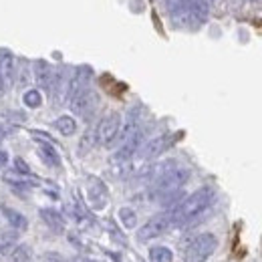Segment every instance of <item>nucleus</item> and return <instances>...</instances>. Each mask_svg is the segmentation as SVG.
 <instances>
[{
	"mask_svg": "<svg viewBox=\"0 0 262 262\" xmlns=\"http://www.w3.org/2000/svg\"><path fill=\"white\" fill-rule=\"evenodd\" d=\"M214 198H216L214 188H210V186H204V188L196 190L194 194H190L186 200H182L180 206H176L171 210L173 224H186V222L196 220L198 216H202L214 204Z\"/></svg>",
	"mask_w": 262,
	"mask_h": 262,
	"instance_id": "obj_1",
	"label": "nucleus"
},
{
	"mask_svg": "<svg viewBox=\"0 0 262 262\" xmlns=\"http://www.w3.org/2000/svg\"><path fill=\"white\" fill-rule=\"evenodd\" d=\"M190 180V169L188 167H173V169H167L165 173H162L158 178V182L154 184L151 188V196L156 200H167V198H173L182 186Z\"/></svg>",
	"mask_w": 262,
	"mask_h": 262,
	"instance_id": "obj_2",
	"label": "nucleus"
},
{
	"mask_svg": "<svg viewBox=\"0 0 262 262\" xmlns=\"http://www.w3.org/2000/svg\"><path fill=\"white\" fill-rule=\"evenodd\" d=\"M218 248V238L212 232L200 234L194 240L188 242L184 250V262H208V258L216 252Z\"/></svg>",
	"mask_w": 262,
	"mask_h": 262,
	"instance_id": "obj_3",
	"label": "nucleus"
},
{
	"mask_svg": "<svg viewBox=\"0 0 262 262\" xmlns=\"http://www.w3.org/2000/svg\"><path fill=\"white\" fill-rule=\"evenodd\" d=\"M171 226H173V214H171V212L158 214V216L149 218L141 228L137 230V240H139V242H149V240H154V238H160V236H164Z\"/></svg>",
	"mask_w": 262,
	"mask_h": 262,
	"instance_id": "obj_4",
	"label": "nucleus"
},
{
	"mask_svg": "<svg viewBox=\"0 0 262 262\" xmlns=\"http://www.w3.org/2000/svg\"><path fill=\"white\" fill-rule=\"evenodd\" d=\"M119 129H121V115H119L117 111L107 113V115L99 121L97 129H95V133H97V143L105 145V147L113 145V143L117 141Z\"/></svg>",
	"mask_w": 262,
	"mask_h": 262,
	"instance_id": "obj_5",
	"label": "nucleus"
},
{
	"mask_svg": "<svg viewBox=\"0 0 262 262\" xmlns=\"http://www.w3.org/2000/svg\"><path fill=\"white\" fill-rule=\"evenodd\" d=\"M69 105H71V111H73L75 115H79V117H89V115L97 109L99 97L93 89H89V87H87L85 91L77 93L75 97L71 99V101H69Z\"/></svg>",
	"mask_w": 262,
	"mask_h": 262,
	"instance_id": "obj_6",
	"label": "nucleus"
},
{
	"mask_svg": "<svg viewBox=\"0 0 262 262\" xmlns=\"http://www.w3.org/2000/svg\"><path fill=\"white\" fill-rule=\"evenodd\" d=\"M87 202L93 210H103L109 202V194H107L105 184L95 176H91L87 180Z\"/></svg>",
	"mask_w": 262,
	"mask_h": 262,
	"instance_id": "obj_7",
	"label": "nucleus"
},
{
	"mask_svg": "<svg viewBox=\"0 0 262 262\" xmlns=\"http://www.w3.org/2000/svg\"><path fill=\"white\" fill-rule=\"evenodd\" d=\"M34 79H36L40 89L53 93V87H55V81H57V73L47 61H36L34 63Z\"/></svg>",
	"mask_w": 262,
	"mask_h": 262,
	"instance_id": "obj_8",
	"label": "nucleus"
},
{
	"mask_svg": "<svg viewBox=\"0 0 262 262\" xmlns=\"http://www.w3.org/2000/svg\"><path fill=\"white\" fill-rule=\"evenodd\" d=\"M91 75H93L91 67H79V69L75 71L73 79L69 81V89H67V97H69V101L75 97L77 93H81V91H85V89L89 87Z\"/></svg>",
	"mask_w": 262,
	"mask_h": 262,
	"instance_id": "obj_9",
	"label": "nucleus"
},
{
	"mask_svg": "<svg viewBox=\"0 0 262 262\" xmlns=\"http://www.w3.org/2000/svg\"><path fill=\"white\" fill-rule=\"evenodd\" d=\"M171 135L169 133H165V135H158V137H154V139H149L143 147H141V158L143 160H154V158H158V156H162L165 149L171 145Z\"/></svg>",
	"mask_w": 262,
	"mask_h": 262,
	"instance_id": "obj_10",
	"label": "nucleus"
},
{
	"mask_svg": "<svg viewBox=\"0 0 262 262\" xmlns=\"http://www.w3.org/2000/svg\"><path fill=\"white\" fill-rule=\"evenodd\" d=\"M14 75H16V61H14V55L10 51H0V77L4 81V85H12L14 81Z\"/></svg>",
	"mask_w": 262,
	"mask_h": 262,
	"instance_id": "obj_11",
	"label": "nucleus"
},
{
	"mask_svg": "<svg viewBox=\"0 0 262 262\" xmlns=\"http://www.w3.org/2000/svg\"><path fill=\"white\" fill-rule=\"evenodd\" d=\"M38 216H40V220L49 226V228L53 230V232H65V218L57 212V210H53V208H40L38 210Z\"/></svg>",
	"mask_w": 262,
	"mask_h": 262,
	"instance_id": "obj_12",
	"label": "nucleus"
},
{
	"mask_svg": "<svg viewBox=\"0 0 262 262\" xmlns=\"http://www.w3.org/2000/svg\"><path fill=\"white\" fill-rule=\"evenodd\" d=\"M210 12V0H188V18L202 25L208 18Z\"/></svg>",
	"mask_w": 262,
	"mask_h": 262,
	"instance_id": "obj_13",
	"label": "nucleus"
},
{
	"mask_svg": "<svg viewBox=\"0 0 262 262\" xmlns=\"http://www.w3.org/2000/svg\"><path fill=\"white\" fill-rule=\"evenodd\" d=\"M0 212L4 214V218L8 220V224L16 230V232L29 228V220H27V216H25V214H20L18 210L8 208V206H2V208H0Z\"/></svg>",
	"mask_w": 262,
	"mask_h": 262,
	"instance_id": "obj_14",
	"label": "nucleus"
},
{
	"mask_svg": "<svg viewBox=\"0 0 262 262\" xmlns=\"http://www.w3.org/2000/svg\"><path fill=\"white\" fill-rule=\"evenodd\" d=\"M38 156H40V160L45 164L51 165V167H59L61 165V158H59V154H57V149L53 147L51 141H40L38 143Z\"/></svg>",
	"mask_w": 262,
	"mask_h": 262,
	"instance_id": "obj_15",
	"label": "nucleus"
},
{
	"mask_svg": "<svg viewBox=\"0 0 262 262\" xmlns=\"http://www.w3.org/2000/svg\"><path fill=\"white\" fill-rule=\"evenodd\" d=\"M165 6L173 20L180 23V20L188 18V0H165Z\"/></svg>",
	"mask_w": 262,
	"mask_h": 262,
	"instance_id": "obj_16",
	"label": "nucleus"
},
{
	"mask_svg": "<svg viewBox=\"0 0 262 262\" xmlns=\"http://www.w3.org/2000/svg\"><path fill=\"white\" fill-rule=\"evenodd\" d=\"M16 238H18V232H16V230L0 234V262L4 260L8 254H10V250L14 248V242H16Z\"/></svg>",
	"mask_w": 262,
	"mask_h": 262,
	"instance_id": "obj_17",
	"label": "nucleus"
},
{
	"mask_svg": "<svg viewBox=\"0 0 262 262\" xmlns=\"http://www.w3.org/2000/svg\"><path fill=\"white\" fill-rule=\"evenodd\" d=\"M95 143H97V133H95V129H87L83 133L81 141H79V156H87L95 147Z\"/></svg>",
	"mask_w": 262,
	"mask_h": 262,
	"instance_id": "obj_18",
	"label": "nucleus"
},
{
	"mask_svg": "<svg viewBox=\"0 0 262 262\" xmlns=\"http://www.w3.org/2000/svg\"><path fill=\"white\" fill-rule=\"evenodd\" d=\"M55 127H57V131H59L61 135L69 137V135H73V133L77 131V121H75L71 115H61V117L55 121Z\"/></svg>",
	"mask_w": 262,
	"mask_h": 262,
	"instance_id": "obj_19",
	"label": "nucleus"
},
{
	"mask_svg": "<svg viewBox=\"0 0 262 262\" xmlns=\"http://www.w3.org/2000/svg\"><path fill=\"white\" fill-rule=\"evenodd\" d=\"M149 262H173V252L167 246L149 248Z\"/></svg>",
	"mask_w": 262,
	"mask_h": 262,
	"instance_id": "obj_20",
	"label": "nucleus"
},
{
	"mask_svg": "<svg viewBox=\"0 0 262 262\" xmlns=\"http://www.w3.org/2000/svg\"><path fill=\"white\" fill-rule=\"evenodd\" d=\"M10 260L12 262H31V256H33V252H31V246H27V244H18V246H14L12 250H10Z\"/></svg>",
	"mask_w": 262,
	"mask_h": 262,
	"instance_id": "obj_21",
	"label": "nucleus"
},
{
	"mask_svg": "<svg viewBox=\"0 0 262 262\" xmlns=\"http://www.w3.org/2000/svg\"><path fill=\"white\" fill-rule=\"evenodd\" d=\"M23 103H25L27 107H31V109L40 107V105H42V95H40V91H38V89H29V91H25Z\"/></svg>",
	"mask_w": 262,
	"mask_h": 262,
	"instance_id": "obj_22",
	"label": "nucleus"
},
{
	"mask_svg": "<svg viewBox=\"0 0 262 262\" xmlns=\"http://www.w3.org/2000/svg\"><path fill=\"white\" fill-rule=\"evenodd\" d=\"M119 220L125 228H135L137 226V214L131 208H121L119 210Z\"/></svg>",
	"mask_w": 262,
	"mask_h": 262,
	"instance_id": "obj_23",
	"label": "nucleus"
},
{
	"mask_svg": "<svg viewBox=\"0 0 262 262\" xmlns=\"http://www.w3.org/2000/svg\"><path fill=\"white\" fill-rule=\"evenodd\" d=\"M4 180L10 184V186H14V188H20V190H31L34 184L31 182H27V180H16V178H12V176H4Z\"/></svg>",
	"mask_w": 262,
	"mask_h": 262,
	"instance_id": "obj_24",
	"label": "nucleus"
},
{
	"mask_svg": "<svg viewBox=\"0 0 262 262\" xmlns=\"http://www.w3.org/2000/svg\"><path fill=\"white\" fill-rule=\"evenodd\" d=\"M14 167H16V171H18L20 176H31V173H33L29 164H27L23 158H16V160H14Z\"/></svg>",
	"mask_w": 262,
	"mask_h": 262,
	"instance_id": "obj_25",
	"label": "nucleus"
},
{
	"mask_svg": "<svg viewBox=\"0 0 262 262\" xmlns=\"http://www.w3.org/2000/svg\"><path fill=\"white\" fill-rule=\"evenodd\" d=\"M42 262H63V258H61V254L59 252H55V250H49V252H45L42 254V258H40Z\"/></svg>",
	"mask_w": 262,
	"mask_h": 262,
	"instance_id": "obj_26",
	"label": "nucleus"
},
{
	"mask_svg": "<svg viewBox=\"0 0 262 262\" xmlns=\"http://www.w3.org/2000/svg\"><path fill=\"white\" fill-rule=\"evenodd\" d=\"M10 131H14V129H12V127H8L6 123H0V141H4V139H6V135H8Z\"/></svg>",
	"mask_w": 262,
	"mask_h": 262,
	"instance_id": "obj_27",
	"label": "nucleus"
},
{
	"mask_svg": "<svg viewBox=\"0 0 262 262\" xmlns=\"http://www.w3.org/2000/svg\"><path fill=\"white\" fill-rule=\"evenodd\" d=\"M6 164H8V154H6L4 149H0V165L4 167Z\"/></svg>",
	"mask_w": 262,
	"mask_h": 262,
	"instance_id": "obj_28",
	"label": "nucleus"
}]
</instances>
